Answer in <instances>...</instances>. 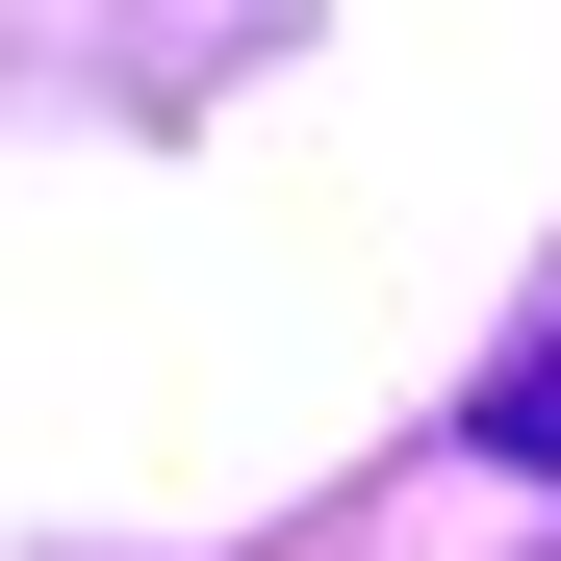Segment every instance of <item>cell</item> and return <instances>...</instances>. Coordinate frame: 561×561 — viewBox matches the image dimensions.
<instances>
[{
    "label": "cell",
    "instance_id": "cell-1",
    "mask_svg": "<svg viewBox=\"0 0 561 561\" xmlns=\"http://www.w3.org/2000/svg\"><path fill=\"white\" fill-rule=\"evenodd\" d=\"M459 434H485V459H536V485H561V332H511V357H485V409H459Z\"/></svg>",
    "mask_w": 561,
    "mask_h": 561
}]
</instances>
